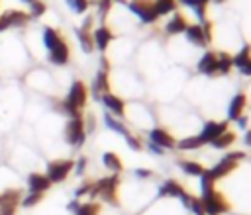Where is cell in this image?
<instances>
[{
	"instance_id": "10",
	"label": "cell",
	"mask_w": 251,
	"mask_h": 215,
	"mask_svg": "<svg viewBox=\"0 0 251 215\" xmlns=\"http://www.w3.org/2000/svg\"><path fill=\"white\" fill-rule=\"evenodd\" d=\"M196 68H198L200 74L218 76V51H206V53L200 57Z\"/></svg>"
},
{
	"instance_id": "40",
	"label": "cell",
	"mask_w": 251,
	"mask_h": 215,
	"mask_svg": "<svg viewBox=\"0 0 251 215\" xmlns=\"http://www.w3.org/2000/svg\"><path fill=\"white\" fill-rule=\"evenodd\" d=\"M86 164H88V158H86V156H80V158L75 162V168H73V170H75L78 176H82L84 170H86Z\"/></svg>"
},
{
	"instance_id": "13",
	"label": "cell",
	"mask_w": 251,
	"mask_h": 215,
	"mask_svg": "<svg viewBox=\"0 0 251 215\" xmlns=\"http://www.w3.org/2000/svg\"><path fill=\"white\" fill-rule=\"evenodd\" d=\"M69 59H71V49H69V45H67L65 39H61L55 47L49 49V61H51L53 64L63 66V64L69 63Z\"/></svg>"
},
{
	"instance_id": "23",
	"label": "cell",
	"mask_w": 251,
	"mask_h": 215,
	"mask_svg": "<svg viewBox=\"0 0 251 215\" xmlns=\"http://www.w3.org/2000/svg\"><path fill=\"white\" fill-rule=\"evenodd\" d=\"M178 168H180L186 176H202V172L206 170L200 162L190 160V158H180V160H178Z\"/></svg>"
},
{
	"instance_id": "43",
	"label": "cell",
	"mask_w": 251,
	"mask_h": 215,
	"mask_svg": "<svg viewBox=\"0 0 251 215\" xmlns=\"http://www.w3.org/2000/svg\"><path fill=\"white\" fill-rule=\"evenodd\" d=\"M135 176L141 178V180H143V178H151V176H153V170H149V168H137V170H135Z\"/></svg>"
},
{
	"instance_id": "42",
	"label": "cell",
	"mask_w": 251,
	"mask_h": 215,
	"mask_svg": "<svg viewBox=\"0 0 251 215\" xmlns=\"http://www.w3.org/2000/svg\"><path fill=\"white\" fill-rule=\"evenodd\" d=\"M90 190H92V182H86V184H82V186H78V188H76L75 195H76V197H80V195H84V194H90Z\"/></svg>"
},
{
	"instance_id": "49",
	"label": "cell",
	"mask_w": 251,
	"mask_h": 215,
	"mask_svg": "<svg viewBox=\"0 0 251 215\" xmlns=\"http://www.w3.org/2000/svg\"><path fill=\"white\" fill-rule=\"evenodd\" d=\"M22 2H25V4H33L35 0H22Z\"/></svg>"
},
{
	"instance_id": "34",
	"label": "cell",
	"mask_w": 251,
	"mask_h": 215,
	"mask_svg": "<svg viewBox=\"0 0 251 215\" xmlns=\"http://www.w3.org/2000/svg\"><path fill=\"white\" fill-rule=\"evenodd\" d=\"M43 195H45L43 192H27V195L22 197V205L24 207H33L43 199Z\"/></svg>"
},
{
	"instance_id": "16",
	"label": "cell",
	"mask_w": 251,
	"mask_h": 215,
	"mask_svg": "<svg viewBox=\"0 0 251 215\" xmlns=\"http://www.w3.org/2000/svg\"><path fill=\"white\" fill-rule=\"evenodd\" d=\"M245 108H247V96L245 94H235L233 98H231V102H229V106H227V119L229 121H235L237 117H241L243 115V111H245Z\"/></svg>"
},
{
	"instance_id": "32",
	"label": "cell",
	"mask_w": 251,
	"mask_h": 215,
	"mask_svg": "<svg viewBox=\"0 0 251 215\" xmlns=\"http://www.w3.org/2000/svg\"><path fill=\"white\" fill-rule=\"evenodd\" d=\"M202 145H204V143L200 141V137H198V135L184 137V139L176 141V149H180V150H196V149H200Z\"/></svg>"
},
{
	"instance_id": "5",
	"label": "cell",
	"mask_w": 251,
	"mask_h": 215,
	"mask_svg": "<svg viewBox=\"0 0 251 215\" xmlns=\"http://www.w3.org/2000/svg\"><path fill=\"white\" fill-rule=\"evenodd\" d=\"M200 201H202V207H204V213L206 215H224V213L229 211V201L218 190L212 192L206 197H200Z\"/></svg>"
},
{
	"instance_id": "14",
	"label": "cell",
	"mask_w": 251,
	"mask_h": 215,
	"mask_svg": "<svg viewBox=\"0 0 251 215\" xmlns=\"http://www.w3.org/2000/svg\"><path fill=\"white\" fill-rule=\"evenodd\" d=\"M184 37L194 47H206L208 45L204 29H202V23H188V27L184 29Z\"/></svg>"
},
{
	"instance_id": "21",
	"label": "cell",
	"mask_w": 251,
	"mask_h": 215,
	"mask_svg": "<svg viewBox=\"0 0 251 215\" xmlns=\"http://www.w3.org/2000/svg\"><path fill=\"white\" fill-rule=\"evenodd\" d=\"M208 2L210 0H180V4H184L186 8H190L196 18L200 20V23H204L208 18H206V10H208Z\"/></svg>"
},
{
	"instance_id": "41",
	"label": "cell",
	"mask_w": 251,
	"mask_h": 215,
	"mask_svg": "<svg viewBox=\"0 0 251 215\" xmlns=\"http://www.w3.org/2000/svg\"><path fill=\"white\" fill-rule=\"evenodd\" d=\"M237 70H239L241 74H245V76H251V57H249L247 61H243V63L237 66Z\"/></svg>"
},
{
	"instance_id": "20",
	"label": "cell",
	"mask_w": 251,
	"mask_h": 215,
	"mask_svg": "<svg viewBox=\"0 0 251 215\" xmlns=\"http://www.w3.org/2000/svg\"><path fill=\"white\" fill-rule=\"evenodd\" d=\"M92 92L100 98L102 94L110 92V74L106 70H98L96 76H94V82H92Z\"/></svg>"
},
{
	"instance_id": "44",
	"label": "cell",
	"mask_w": 251,
	"mask_h": 215,
	"mask_svg": "<svg viewBox=\"0 0 251 215\" xmlns=\"http://www.w3.org/2000/svg\"><path fill=\"white\" fill-rule=\"evenodd\" d=\"M0 215H16V205H2Z\"/></svg>"
},
{
	"instance_id": "12",
	"label": "cell",
	"mask_w": 251,
	"mask_h": 215,
	"mask_svg": "<svg viewBox=\"0 0 251 215\" xmlns=\"http://www.w3.org/2000/svg\"><path fill=\"white\" fill-rule=\"evenodd\" d=\"M100 100H102L104 108L108 109V113H112L114 117H124V113H126V102L120 96H116L112 92H106V94L100 96Z\"/></svg>"
},
{
	"instance_id": "8",
	"label": "cell",
	"mask_w": 251,
	"mask_h": 215,
	"mask_svg": "<svg viewBox=\"0 0 251 215\" xmlns=\"http://www.w3.org/2000/svg\"><path fill=\"white\" fill-rule=\"evenodd\" d=\"M227 127H229V121H206V125L198 133V137H200V141L204 145H210L216 137H220L222 133H226Z\"/></svg>"
},
{
	"instance_id": "30",
	"label": "cell",
	"mask_w": 251,
	"mask_h": 215,
	"mask_svg": "<svg viewBox=\"0 0 251 215\" xmlns=\"http://www.w3.org/2000/svg\"><path fill=\"white\" fill-rule=\"evenodd\" d=\"M76 39H78V43H80V47H82V51H86V53H92V49H94V39H92V31H86V29H76Z\"/></svg>"
},
{
	"instance_id": "36",
	"label": "cell",
	"mask_w": 251,
	"mask_h": 215,
	"mask_svg": "<svg viewBox=\"0 0 251 215\" xmlns=\"http://www.w3.org/2000/svg\"><path fill=\"white\" fill-rule=\"evenodd\" d=\"M45 10H47L45 2L35 0L33 4H29V18H39V16H43V14H45Z\"/></svg>"
},
{
	"instance_id": "3",
	"label": "cell",
	"mask_w": 251,
	"mask_h": 215,
	"mask_svg": "<svg viewBox=\"0 0 251 215\" xmlns=\"http://www.w3.org/2000/svg\"><path fill=\"white\" fill-rule=\"evenodd\" d=\"M243 158H245V152H243V150H233V152L226 154L222 160H218V162H216L208 172H210V176L218 182V180H222V178L229 176V174L237 168L239 160H243Z\"/></svg>"
},
{
	"instance_id": "31",
	"label": "cell",
	"mask_w": 251,
	"mask_h": 215,
	"mask_svg": "<svg viewBox=\"0 0 251 215\" xmlns=\"http://www.w3.org/2000/svg\"><path fill=\"white\" fill-rule=\"evenodd\" d=\"M200 190H202V195H200V197H206V195H210L212 192H216V180L210 176L208 170H204L202 176H200Z\"/></svg>"
},
{
	"instance_id": "2",
	"label": "cell",
	"mask_w": 251,
	"mask_h": 215,
	"mask_svg": "<svg viewBox=\"0 0 251 215\" xmlns=\"http://www.w3.org/2000/svg\"><path fill=\"white\" fill-rule=\"evenodd\" d=\"M118 186H120V176L118 174H110V176H104L96 182H92V190H90V195L96 197L100 195L106 203H118Z\"/></svg>"
},
{
	"instance_id": "25",
	"label": "cell",
	"mask_w": 251,
	"mask_h": 215,
	"mask_svg": "<svg viewBox=\"0 0 251 215\" xmlns=\"http://www.w3.org/2000/svg\"><path fill=\"white\" fill-rule=\"evenodd\" d=\"M233 143H235V133L227 129L226 133H222L220 137H216V139H214L210 145H212L214 149H218V150H220V149H222V150H226V149H229Z\"/></svg>"
},
{
	"instance_id": "26",
	"label": "cell",
	"mask_w": 251,
	"mask_h": 215,
	"mask_svg": "<svg viewBox=\"0 0 251 215\" xmlns=\"http://www.w3.org/2000/svg\"><path fill=\"white\" fill-rule=\"evenodd\" d=\"M233 68V61H231V55L229 53H218V76H226L229 74Z\"/></svg>"
},
{
	"instance_id": "1",
	"label": "cell",
	"mask_w": 251,
	"mask_h": 215,
	"mask_svg": "<svg viewBox=\"0 0 251 215\" xmlns=\"http://www.w3.org/2000/svg\"><path fill=\"white\" fill-rule=\"evenodd\" d=\"M86 102H88V88H86V84L82 80H75L71 84V88H69L67 98L59 104V108L63 109V113H67L71 117H76V115H80V109L86 106Z\"/></svg>"
},
{
	"instance_id": "7",
	"label": "cell",
	"mask_w": 251,
	"mask_h": 215,
	"mask_svg": "<svg viewBox=\"0 0 251 215\" xmlns=\"http://www.w3.org/2000/svg\"><path fill=\"white\" fill-rule=\"evenodd\" d=\"M75 168V160H55L47 166V178L51 184H59V182H65L67 176L73 172Z\"/></svg>"
},
{
	"instance_id": "11",
	"label": "cell",
	"mask_w": 251,
	"mask_h": 215,
	"mask_svg": "<svg viewBox=\"0 0 251 215\" xmlns=\"http://www.w3.org/2000/svg\"><path fill=\"white\" fill-rule=\"evenodd\" d=\"M29 22V14L20 12V10H10L4 16H0V31L8 29V27H20L25 25Z\"/></svg>"
},
{
	"instance_id": "6",
	"label": "cell",
	"mask_w": 251,
	"mask_h": 215,
	"mask_svg": "<svg viewBox=\"0 0 251 215\" xmlns=\"http://www.w3.org/2000/svg\"><path fill=\"white\" fill-rule=\"evenodd\" d=\"M129 12H133L143 23H155L159 20L157 12L153 10V0H129L127 2Z\"/></svg>"
},
{
	"instance_id": "50",
	"label": "cell",
	"mask_w": 251,
	"mask_h": 215,
	"mask_svg": "<svg viewBox=\"0 0 251 215\" xmlns=\"http://www.w3.org/2000/svg\"><path fill=\"white\" fill-rule=\"evenodd\" d=\"M210 2H216V4H222V2H226V0H210Z\"/></svg>"
},
{
	"instance_id": "33",
	"label": "cell",
	"mask_w": 251,
	"mask_h": 215,
	"mask_svg": "<svg viewBox=\"0 0 251 215\" xmlns=\"http://www.w3.org/2000/svg\"><path fill=\"white\" fill-rule=\"evenodd\" d=\"M75 215H100V205L94 203V201H88V203H80L75 211Z\"/></svg>"
},
{
	"instance_id": "28",
	"label": "cell",
	"mask_w": 251,
	"mask_h": 215,
	"mask_svg": "<svg viewBox=\"0 0 251 215\" xmlns=\"http://www.w3.org/2000/svg\"><path fill=\"white\" fill-rule=\"evenodd\" d=\"M104 123H106V125H108L112 131H116V133L124 135V139H126V137L131 133V131H129V129H127V127H126L122 121H118V117H114L112 113H106V115H104Z\"/></svg>"
},
{
	"instance_id": "17",
	"label": "cell",
	"mask_w": 251,
	"mask_h": 215,
	"mask_svg": "<svg viewBox=\"0 0 251 215\" xmlns=\"http://www.w3.org/2000/svg\"><path fill=\"white\" fill-rule=\"evenodd\" d=\"M186 27H188L186 18L182 14H178V12H175L171 16V20L165 23V33L167 35H180V33H184Z\"/></svg>"
},
{
	"instance_id": "22",
	"label": "cell",
	"mask_w": 251,
	"mask_h": 215,
	"mask_svg": "<svg viewBox=\"0 0 251 215\" xmlns=\"http://www.w3.org/2000/svg\"><path fill=\"white\" fill-rule=\"evenodd\" d=\"M102 162L112 174H122L124 172V162L116 152H104L102 154Z\"/></svg>"
},
{
	"instance_id": "19",
	"label": "cell",
	"mask_w": 251,
	"mask_h": 215,
	"mask_svg": "<svg viewBox=\"0 0 251 215\" xmlns=\"http://www.w3.org/2000/svg\"><path fill=\"white\" fill-rule=\"evenodd\" d=\"M184 192H186V190H184L176 180H173V178L165 180V182L161 184V188H159V195H161V197H178V199H180V195H182Z\"/></svg>"
},
{
	"instance_id": "46",
	"label": "cell",
	"mask_w": 251,
	"mask_h": 215,
	"mask_svg": "<svg viewBox=\"0 0 251 215\" xmlns=\"http://www.w3.org/2000/svg\"><path fill=\"white\" fill-rule=\"evenodd\" d=\"M235 123H237L241 129H245V127H247V117H245V113H243L241 117H237V119H235Z\"/></svg>"
},
{
	"instance_id": "15",
	"label": "cell",
	"mask_w": 251,
	"mask_h": 215,
	"mask_svg": "<svg viewBox=\"0 0 251 215\" xmlns=\"http://www.w3.org/2000/svg\"><path fill=\"white\" fill-rule=\"evenodd\" d=\"M92 39H94V47H96L98 51H106L108 45H110L112 39H114V33H112V29H110L108 25H100V27H96V29L92 31Z\"/></svg>"
},
{
	"instance_id": "24",
	"label": "cell",
	"mask_w": 251,
	"mask_h": 215,
	"mask_svg": "<svg viewBox=\"0 0 251 215\" xmlns=\"http://www.w3.org/2000/svg\"><path fill=\"white\" fill-rule=\"evenodd\" d=\"M178 8L176 0H153V10L157 12V16H169V14H175Z\"/></svg>"
},
{
	"instance_id": "38",
	"label": "cell",
	"mask_w": 251,
	"mask_h": 215,
	"mask_svg": "<svg viewBox=\"0 0 251 215\" xmlns=\"http://www.w3.org/2000/svg\"><path fill=\"white\" fill-rule=\"evenodd\" d=\"M112 4H114L112 0H98L96 6H98V14H100V18H106V16H108V12L112 10Z\"/></svg>"
},
{
	"instance_id": "9",
	"label": "cell",
	"mask_w": 251,
	"mask_h": 215,
	"mask_svg": "<svg viewBox=\"0 0 251 215\" xmlns=\"http://www.w3.org/2000/svg\"><path fill=\"white\" fill-rule=\"evenodd\" d=\"M149 143L161 147L163 150H171V149H176V139L163 127H153L149 131Z\"/></svg>"
},
{
	"instance_id": "39",
	"label": "cell",
	"mask_w": 251,
	"mask_h": 215,
	"mask_svg": "<svg viewBox=\"0 0 251 215\" xmlns=\"http://www.w3.org/2000/svg\"><path fill=\"white\" fill-rule=\"evenodd\" d=\"M126 141H127V145H129L133 150H141V149H143V143H141V139H139V137H135V135H131V133L126 137Z\"/></svg>"
},
{
	"instance_id": "18",
	"label": "cell",
	"mask_w": 251,
	"mask_h": 215,
	"mask_svg": "<svg viewBox=\"0 0 251 215\" xmlns=\"http://www.w3.org/2000/svg\"><path fill=\"white\" fill-rule=\"evenodd\" d=\"M51 188V182L45 174H39V172H31L27 176V190L29 192H47Z\"/></svg>"
},
{
	"instance_id": "45",
	"label": "cell",
	"mask_w": 251,
	"mask_h": 215,
	"mask_svg": "<svg viewBox=\"0 0 251 215\" xmlns=\"http://www.w3.org/2000/svg\"><path fill=\"white\" fill-rule=\"evenodd\" d=\"M147 149L153 152V154H157V156H161V154H165V150L161 149V147H157V145H153V143H147Z\"/></svg>"
},
{
	"instance_id": "35",
	"label": "cell",
	"mask_w": 251,
	"mask_h": 215,
	"mask_svg": "<svg viewBox=\"0 0 251 215\" xmlns=\"http://www.w3.org/2000/svg\"><path fill=\"white\" fill-rule=\"evenodd\" d=\"M249 57H251V45H243V47H241V51H237V55H235V57H231L233 66L237 68V66H239L243 61H247Z\"/></svg>"
},
{
	"instance_id": "51",
	"label": "cell",
	"mask_w": 251,
	"mask_h": 215,
	"mask_svg": "<svg viewBox=\"0 0 251 215\" xmlns=\"http://www.w3.org/2000/svg\"><path fill=\"white\" fill-rule=\"evenodd\" d=\"M112 2H122V4H124V2H126V0H112Z\"/></svg>"
},
{
	"instance_id": "4",
	"label": "cell",
	"mask_w": 251,
	"mask_h": 215,
	"mask_svg": "<svg viewBox=\"0 0 251 215\" xmlns=\"http://www.w3.org/2000/svg\"><path fill=\"white\" fill-rule=\"evenodd\" d=\"M65 139L69 145L73 147H80L86 139V129H84V117L82 115H76V117H71L65 125Z\"/></svg>"
},
{
	"instance_id": "47",
	"label": "cell",
	"mask_w": 251,
	"mask_h": 215,
	"mask_svg": "<svg viewBox=\"0 0 251 215\" xmlns=\"http://www.w3.org/2000/svg\"><path fill=\"white\" fill-rule=\"evenodd\" d=\"M100 64H102V68H100V70H106V72L110 70V61H108L106 57H102V59H100Z\"/></svg>"
},
{
	"instance_id": "48",
	"label": "cell",
	"mask_w": 251,
	"mask_h": 215,
	"mask_svg": "<svg viewBox=\"0 0 251 215\" xmlns=\"http://www.w3.org/2000/svg\"><path fill=\"white\" fill-rule=\"evenodd\" d=\"M243 143L247 147H251V129H245V135H243Z\"/></svg>"
},
{
	"instance_id": "37",
	"label": "cell",
	"mask_w": 251,
	"mask_h": 215,
	"mask_svg": "<svg viewBox=\"0 0 251 215\" xmlns=\"http://www.w3.org/2000/svg\"><path fill=\"white\" fill-rule=\"evenodd\" d=\"M69 2V6L73 8V12H76V14H84L86 10H88V0H67Z\"/></svg>"
},
{
	"instance_id": "27",
	"label": "cell",
	"mask_w": 251,
	"mask_h": 215,
	"mask_svg": "<svg viewBox=\"0 0 251 215\" xmlns=\"http://www.w3.org/2000/svg\"><path fill=\"white\" fill-rule=\"evenodd\" d=\"M41 37H43V45H45V49H47V51H49L51 47H55V45L63 39V37H61V33H59L57 29L49 27V25H47V27H43V35H41Z\"/></svg>"
},
{
	"instance_id": "29",
	"label": "cell",
	"mask_w": 251,
	"mask_h": 215,
	"mask_svg": "<svg viewBox=\"0 0 251 215\" xmlns=\"http://www.w3.org/2000/svg\"><path fill=\"white\" fill-rule=\"evenodd\" d=\"M22 201V192L20 190H4L0 192V207L2 205H18Z\"/></svg>"
}]
</instances>
